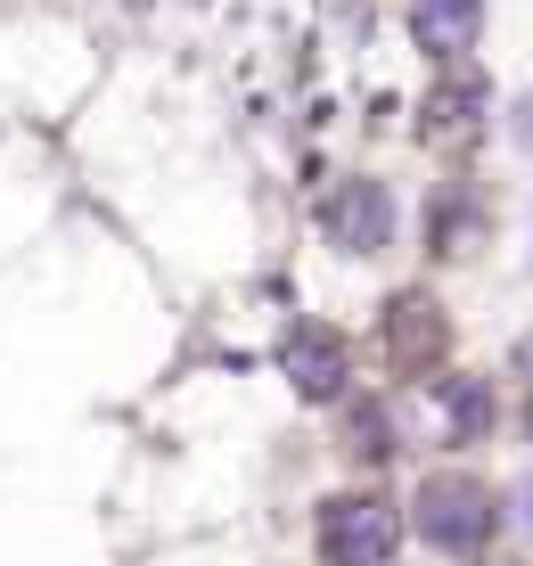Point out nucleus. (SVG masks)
<instances>
[{
	"instance_id": "15",
	"label": "nucleus",
	"mask_w": 533,
	"mask_h": 566,
	"mask_svg": "<svg viewBox=\"0 0 533 566\" xmlns=\"http://www.w3.org/2000/svg\"><path fill=\"white\" fill-rule=\"evenodd\" d=\"M492 566H525V558H492Z\"/></svg>"
},
{
	"instance_id": "3",
	"label": "nucleus",
	"mask_w": 533,
	"mask_h": 566,
	"mask_svg": "<svg viewBox=\"0 0 533 566\" xmlns=\"http://www.w3.org/2000/svg\"><path fill=\"white\" fill-rule=\"evenodd\" d=\"M419 395H410V411L394 402V419L410 427L419 443H443V452H477L492 436V378H468V369H436V378H410Z\"/></svg>"
},
{
	"instance_id": "6",
	"label": "nucleus",
	"mask_w": 533,
	"mask_h": 566,
	"mask_svg": "<svg viewBox=\"0 0 533 566\" xmlns=\"http://www.w3.org/2000/svg\"><path fill=\"white\" fill-rule=\"evenodd\" d=\"M280 378H288L304 402L337 411V402L353 395V345H345V328H328V321H288V337H280Z\"/></svg>"
},
{
	"instance_id": "7",
	"label": "nucleus",
	"mask_w": 533,
	"mask_h": 566,
	"mask_svg": "<svg viewBox=\"0 0 533 566\" xmlns=\"http://www.w3.org/2000/svg\"><path fill=\"white\" fill-rule=\"evenodd\" d=\"M484 115H492V74L477 66V57L436 66V91L419 99V132H427V140H477Z\"/></svg>"
},
{
	"instance_id": "10",
	"label": "nucleus",
	"mask_w": 533,
	"mask_h": 566,
	"mask_svg": "<svg viewBox=\"0 0 533 566\" xmlns=\"http://www.w3.org/2000/svg\"><path fill=\"white\" fill-rule=\"evenodd\" d=\"M484 247V198L477 181H436V198H427V255L451 263V255H477Z\"/></svg>"
},
{
	"instance_id": "9",
	"label": "nucleus",
	"mask_w": 533,
	"mask_h": 566,
	"mask_svg": "<svg viewBox=\"0 0 533 566\" xmlns=\"http://www.w3.org/2000/svg\"><path fill=\"white\" fill-rule=\"evenodd\" d=\"M337 443L353 468H386L403 452V419H394V395H345L337 402Z\"/></svg>"
},
{
	"instance_id": "13",
	"label": "nucleus",
	"mask_w": 533,
	"mask_h": 566,
	"mask_svg": "<svg viewBox=\"0 0 533 566\" xmlns=\"http://www.w3.org/2000/svg\"><path fill=\"white\" fill-rule=\"evenodd\" d=\"M518 427H525V443H533V386H525V402H518Z\"/></svg>"
},
{
	"instance_id": "5",
	"label": "nucleus",
	"mask_w": 533,
	"mask_h": 566,
	"mask_svg": "<svg viewBox=\"0 0 533 566\" xmlns=\"http://www.w3.org/2000/svg\"><path fill=\"white\" fill-rule=\"evenodd\" d=\"M451 354V312L436 304V287H394L378 304V361L394 378H436Z\"/></svg>"
},
{
	"instance_id": "8",
	"label": "nucleus",
	"mask_w": 533,
	"mask_h": 566,
	"mask_svg": "<svg viewBox=\"0 0 533 566\" xmlns=\"http://www.w3.org/2000/svg\"><path fill=\"white\" fill-rule=\"evenodd\" d=\"M403 25H410V50L427 66H451V57H477L484 0H403Z\"/></svg>"
},
{
	"instance_id": "1",
	"label": "nucleus",
	"mask_w": 533,
	"mask_h": 566,
	"mask_svg": "<svg viewBox=\"0 0 533 566\" xmlns=\"http://www.w3.org/2000/svg\"><path fill=\"white\" fill-rule=\"evenodd\" d=\"M501 493L468 468H427L419 493H410V534L427 542L436 558H477L492 534H501Z\"/></svg>"
},
{
	"instance_id": "4",
	"label": "nucleus",
	"mask_w": 533,
	"mask_h": 566,
	"mask_svg": "<svg viewBox=\"0 0 533 566\" xmlns=\"http://www.w3.org/2000/svg\"><path fill=\"white\" fill-rule=\"evenodd\" d=\"M312 222H321V239L337 247V255L369 263L394 247V230H403V206H394V189L378 172H337V181L321 189V206H312Z\"/></svg>"
},
{
	"instance_id": "11",
	"label": "nucleus",
	"mask_w": 533,
	"mask_h": 566,
	"mask_svg": "<svg viewBox=\"0 0 533 566\" xmlns=\"http://www.w3.org/2000/svg\"><path fill=\"white\" fill-rule=\"evenodd\" d=\"M501 517H509V525H518V534L533 542V476H518V484H509V501H501Z\"/></svg>"
},
{
	"instance_id": "12",
	"label": "nucleus",
	"mask_w": 533,
	"mask_h": 566,
	"mask_svg": "<svg viewBox=\"0 0 533 566\" xmlns=\"http://www.w3.org/2000/svg\"><path fill=\"white\" fill-rule=\"evenodd\" d=\"M509 369H518V378L533 386V337H518V354H509Z\"/></svg>"
},
{
	"instance_id": "2",
	"label": "nucleus",
	"mask_w": 533,
	"mask_h": 566,
	"mask_svg": "<svg viewBox=\"0 0 533 566\" xmlns=\"http://www.w3.org/2000/svg\"><path fill=\"white\" fill-rule=\"evenodd\" d=\"M403 510L378 484H353V493H328L321 517H312V542H321V566H394L403 551Z\"/></svg>"
},
{
	"instance_id": "14",
	"label": "nucleus",
	"mask_w": 533,
	"mask_h": 566,
	"mask_svg": "<svg viewBox=\"0 0 533 566\" xmlns=\"http://www.w3.org/2000/svg\"><path fill=\"white\" fill-rule=\"evenodd\" d=\"M518 132H525V140H533V107H525V115H518Z\"/></svg>"
}]
</instances>
